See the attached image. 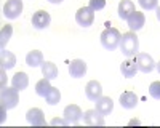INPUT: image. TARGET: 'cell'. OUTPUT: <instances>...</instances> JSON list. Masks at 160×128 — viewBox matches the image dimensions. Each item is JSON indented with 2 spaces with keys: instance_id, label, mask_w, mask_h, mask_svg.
I'll use <instances>...</instances> for the list:
<instances>
[{
  "instance_id": "6da1fadb",
  "label": "cell",
  "mask_w": 160,
  "mask_h": 128,
  "mask_svg": "<svg viewBox=\"0 0 160 128\" xmlns=\"http://www.w3.org/2000/svg\"><path fill=\"white\" fill-rule=\"evenodd\" d=\"M120 51L125 55V56H136L138 55V50H139V40L136 34L130 31L127 34H122V38H120Z\"/></svg>"
},
{
  "instance_id": "7a4b0ae2",
  "label": "cell",
  "mask_w": 160,
  "mask_h": 128,
  "mask_svg": "<svg viewBox=\"0 0 160 128\" xmlns=\"http://www.w3.org/2000/svg\"><path fill=\"white\" fill-rule=\"evenodd\" d=\"M101 45L106 48V50H115L118 45H120V38H122V34L118 32V29L115 27H108L101 32Z\"/></svg>"
},
{
  "instance_id": "3957f363",
  "label": "cell",
  "mask_w": 160,
  "mask_h": 128,
  "mask_svg": "<svg viewBox=\"0 0 160 128\" xmlns=\"http://www.w3.org/2000/svg\"><path fill=\"white\" fill-rule=\"evenodd\" d=\"M0 102L7 111L8 109H13L18 106L19 102V96H18V90L16 88H8V86H2V90H0Z\"/></svg>"
},
{
  "instance_id": "277c9868",
  "label": "cell",
  "mask_w": 160,
  "mask_h": 128,
  "mask_svg": "<svg viewBox=\"0 0 160 128\" xmlns=\"http://www.w3.org/2000/svg\"><path fill=\"white\" fill-rule=\"evenodd\" d=\"M75 21L82 27H90L95 21V10H91L90 7H82L78 8L75 13Z\"/></svg>"
},
{
  "instance_id": "5b68a950",
  "label": "cell",
  "mask_w": 160,
  "mask_h": 128,
  "mask_svg": "<svg viewBox=\"0 0 160 128\" xmlns=\"http://www.w3.org/2000/svg\"><path fill=\"white\" fill-rule=\"evenodd\" d=\"M135 61H136L138 71H141V72H144V74H149V72H152V71L157 67L155 62H154V59H152V56L148 55V53H138Z\"/></svg>"
},
{
  "instance_id": "8992f818",
  "label": "cell",
  "mask_w": 160,
  "mask_h": 128,
  "mask_svg": "<svg viewBox=\"0 0 160 128\" xmlns=\"http://www.w3.org/2000/svg\"><path fill=\"white\" fill-rule=\"evenodd\" d=\"M22 13V0H8L3 5V15L8 19H16Z\"/></svg>"
},
{
  "instance_id": "52a82bcc",
  "label": "cell",
  "mask_w": 160,
  "mask_h": 128,
  "mask_svg": "<svg viewBox=\"0 0 160 128\" xmlns=\"http://www.w3.org/2000/svg\"><path fill=\"white\" fill-rule=\"evenodd\" d=\"M51 22V18H50V13L45 11V10H38L32 15V26L35 29H47Z\"/></svg>"
},
{
  "instance_id": "ba28073f",
  "label": "cell",
  "mask_w": 160,
  "mask_h": 128,
  "mask_svg": "<svg viewBox=\"0 0 160 128\" xmlns=\"http://www.w3.org/2000/svg\"><path fill=\"white\" fill-rule=\"evenodd\" d=\"M26 119H28V122L34 126H43L47 123L45 120V114L42 109H38V107H32L28 111V114H26Z\"/></svg>"
},
{
  "instance_id": "9c48e42d",
  "label": "cell",
  "mask_w": 160,
  "mask_h": 128,
  "mask_svg": "<svg viewBox=\"0 0 160 128\" xmlns=\"http://www.w3.org/2000/svg\"><path fill=\"white\" fill-rule=\"evenodd\" d=\"M83 117V112H82V109H80L77 104H69V106H66V109H64V119L69 122V125L72 123V125H75V123H78V120Z\"/></svg>"
},
{
  "instance_id": "30bf717a",
  "label": "cell",
  "mask_w": 160,
  "mask_h": 128,
  "mask_svg": "<svg viewBox=\"0 0 160 128\" xmlns=\"http://www.w3.org/2000/svg\"><path fill=\"white\" fill-rule=\"evenodd\" d=\"M83 122L90 126H102L104 125V115H101L96 109H90L83 112Z\"/></svg>"
},
{
  "instance_id": "8fae6325",
  "label": "cell",
  "mask_w": 160,
  "mask_h": 128,
  "mask_svg": "<svg viewBox=\"0 0 160 128\" xmlns=\"http://www.w3.org/2000/svg\"><path fill=\"white\" fill-rule=\"evenodd\" d=\"M85 95L90 101H98L102 96V86L96 80H90L85 86Z\"/></svg>"
},
{
  "instance_id": "7c38bea8",
  "label": "cell",
  "mask_w": 160,
  "mask_h": 128,
  "mask_svg": "<svg viewBox=\"0 0 160 128\" xmlns=\"http://www.w3.org/2000/svg\"><path fill=\"white\" fill-rule=\"evenodd\" d=\"M69 74L74 79H80L87 74V62L82 59H74L69 62Z\"/></svg>"
},
{
  "instance_id": "4fadbf2b",
  "label": "cell",
  "mask_w": 160,
  "mask_h": 128,
  "mask_svg": "<svg viewBox=\"0 0 160 128\" xmlns=\"http://www.w3.org/2000/svg\"><path fill=\"white\" fill-rule=\"evenodd\" d=\"M127 22H128L130 31L136 32V31H139V29L144 27V24H146V16H144V13L135 11V13H133V15L127 19Z\"/></svg>"
},
{
  "instance_id": "5bb4252c",
  "label": "cell",
  "mask_w": 160,
  "mask_h": 128,
  "mask_svg": "<svg viewBox=\"0 0 160 128\" xmlns=\"http://www.w3.org/2000/svg\"><path fill=\"white\" fill-rule=\"evenodd\" d=\"M95 104H96V111L101 114V115H109L114 109V101L109 98V96H101L98 101H95Z\"/></svg>"
},
{
  "instance_id": "9a60e30c",
  "label": "cell",
  "mask_w": 160,
  "mask_h": 128,
  "mask_svg": "<svg viewBox=\"0 0 160 128\" xmlns=\"http://www.w3.org/2000/svg\"><path fill=\"white\" fill-rule=\"evenodd\" d=\"M29 85V75L26 72H16L15 75H13L11 79V86L16 88L18 91H22V90H26Z\"/></svg>"
},
{
  "instance_id": "2e32d148",
  "label": "cell",
  "mask_w": 160,
  "mask_h": 128,
  "mask_svg": "<svg viewBox=\"0 0 160 128\" xmlns=\"http://www.w3.org/2000/svg\"><path fill=\"white\" fill-rule=\"evenodd\" d=\"M135 3L131 0H120L118 3V16L122 19H128L133 13H135Z\"/></svg>"
},
{
  "instance_id": "e0dca14e",
  "label": "cell",
  "mask_w": 160,
  "mask_h": 128,
  "mask_svg": "<svg viewBox=\"0 0 160 128\" xmlns=\"http://www.w3.org/2000/svg\"><path fill=\"white\" fill-rule=\"evenodd\" d=\"M0 64H2V69L8 71L11 67H15L16 64V56L11 53V51H8L7 48L2 50V53H0Z\"/></svg>"
},
{
  "instance_id": "ac0fdd59",
  "label": "cell",
  "mask_w": 160,
  "mask_h": 128,
  "mask_svg": "<svg viewBox=\"0 0 160 128\" xmlns=\"http://www.w3.org/2000/svg\"><path fill=\"white\" fill-rule=\"evenodd\" d=\"M120 104L125 109H135L138 104V96L133 91H123L120 95Z\"/></svg>"
},
{
  "instance_id": "d6986e66",
  "label": "cell",
  "mask_w": 160,
  "mask_h": 128,
  "mask_svg": "<svg viewBox=\"0 0 160 128\" xmlns=\"http://www.w3.org/2000/svg\"><path fill=\"white\" fill-rule=\"evenodd\" d=\"M26 64H28L29 67L42 66V64H43V55H42V51H38V50L29 51V53L26 55Z\"/></svg>"
},
{
  "instance_id": "ffe728a7",
  "label": "cell",
  "mask_w": 160,
  "mask_h": 128,
  "mask_svg": "<svg viewBox=\"0 0 160 128\" xmlns=\"http://www.w3.org/2000/svg\"><path fill=\"white\" fill-rule=\"evenodd\" d=\"M120 71H122V75L127 77V79H131V77H135L136 72H138V66H136V61L135 59H127L122 62V66H120Z\"/></svg>"
},
{
  "instance_id": "44dd1931",
  "label": "cell",
  "mask_w": 160,
  "mask_h": 128,
  "mask_svg": "<svg viewBox=\"0 0 160 128\" xmlns=\"http://www.w3.org/2000/svg\"><path fill=\"white\" fill-rule=\"evenodd\" d=\"M42 74H43L45 79H48V80L58 79V67H56V64H53L50 61H45L42 64Z\"/></svg>"
},
{
  "instance_id": "7402d4cb",
  "label": "cell",
  "mask_w": 160,
  "mask_h": 128,
  "mask_svg": "<svg viewBox=\"0 0 160 128\" xmlns=\"http://www.w3.org/2000/svg\"><path fill=\"white\" fill-rule=\"evenodd\" d=\"M11 34H13V27L10 24H5L2 29H0V47H2V50L7 47V43L10 42L11 38Z\"/></svg>"
},
{
  "instance_id": "603a6c76",
  "label": "cell",
  "mask_w": 160,
  "mask_h": 128,
  "mask_svg": "<svg viewBox=\"0 0 160 128\" xmlns=\"http://www.w3.org/2000/svg\"><path fill=\"white\" fill-rule=\"evenodd\" d=\"M51 90V85H50V80L48 79H42V80H38L37 82V85H35V93L38 95V96H47L48 95V91Z\"/></svg>"
},
{
  "instance_id": "cb8c5ba5",
  "label": "cell",
  "mask_w": 160,
  "mask_h": 128,
  "mask_svg": "<svg viewBox=\"0 0 160 128\" xmlns=\"http://www.w3.org/2000/svg\"><path fill=\"white\" fill-rule=\"evenodd\" d=\"M45 99H47V102L50 106H56L58 102H59V99H61V93H59V90L58 88H55V86H51V90L48 91V95L45 96Z\"/></svg>"
},
{
  "instance_id": "d4e9b609",
  "label": "cell",
  "mask_w": 160,
  "mask_h": 128,
  "mask_svg": "<svg viewBox=\"0 0 160 128\" xmlns=\"http://www.w3.org/2000/svg\"><path fill=\"white\" fill-rule=\"evenodd\" d=\"M138 3L144 8V10H155L158 7V0H138Z\"/></svg>"
},
{
  "instance_id": "484cf974",
  "label": "cell",
  "mask_w": 160,
  "mask_h": 128,
  "mask_svg": "<svg viewBox=\"0 0 160 128\" xmlns=\"http://www.w3.org/2000/svg\"><path fill=\"white\" fill-rule=\"evenodd\" d=\"M149 95L154 99H160V82H152L149 86Z\"/></svg>"
},
{
  "instance_id": "4316f807",
  "label": "cell",
  "mask_w": 160,
  "mask_h": 128,
  "mask_svg": "<svg viewBox=\"0 0 160 128\" xmlns=\"http://www.w3.org/2000/svg\"><path fill=\"white\" fill-rule=\"evenodd\" d=\"M91 10H95V11H99L106 7V0H90V5H88Z\"/></svg>"
},
{
  "instance_id": "83f0119b",
  "label": "cell",
  "mask_w": 160,
  "mask_h": 128,
  "mask_svg": "<svg viewBox=\"0 0 160 128\" xmlns=\"http://www.w3.org/2000/svg\"><path fill=\"white\" fill-rule=\"evenodd\" d=\"M50 123H51L53 126H56V125H69V122L66 120V119H58V117H56V119H53Z\"/></svg>"
},
{
  "instance_id": "f1b7e54d",
  "label": "cell",
  "mask_w": 160,
  "mask_h": 128,
  "mask_svg": "<svg viewBox=\"0 0 160 128\" xmlns=\"http://www.w3.org/2000/svg\"><path fill=\"white\" fill-rule=\"evenodd\" d=\"M5 112H7V109L3 107V106H0V122H5Z\"/></svg>"
},
{
  "instance_id": "f546056e",
  "label": "cell",
  "mask_w": 160,
  "mask_h": 128,
  "mask_svg": "<svg viewBox=\"0 0 160 128\" xmlns=\"http://www.w3.org/2000/svg\"><path fill=\"white\" fill-rule=\"evenodd\" d=\"M48 2H50V3H55V5H58V3H61V2H62V0H48Z\"/></svg>"
},
{
  "instance_id": "4dcf8cb0",
  "label": "cell",
  "mask_w": 160,
  "mask_h": 128,
  "mask_svg": "<svg viewBox=\"0 0 160 128\" xmlns=\"http://www.w3.org/2000/svg\"><path fill=\"white\" fill-rule=\"evenodd\" d=\"M157 19L160 21V7H157Z\"/></svg>"
},
{
  "instance_id": "1f68e13d",
  "label": "cell",
  "mask_w": 160,
  "mask_h": 128,
  "mask_svg": "<svg viewBox=\"0 0 160 128\" xmlns=\"http://www.w3.org/2000/svg\"><path fill=\"white\" fill-rule=\"evenodd\" d=\"M157 71H158V74H160V61H158V64H157Z\"/></svg>"
}]
</instances>
